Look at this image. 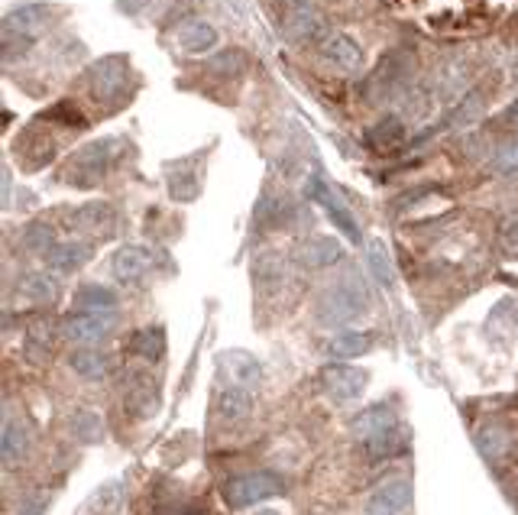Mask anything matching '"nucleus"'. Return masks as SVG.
<instances>
[{"label":"nucleus","instance_id":"f257e3e1","mask_svg":"<svg viewBox=\"0 0 518 515\" xmlns=\"http://www.w3.org/2000/svg\"><path fill=\"white\" fill-rule=\"evenodd\" d=\"M366 311H370V289L357 273H347L318 295L315 321L324 328H344V324L363 318Z\"/></svg>","mask_w":518,"mask_h":515},{"label":"nucleus","instance_id":"f03ea898","mask_svg":"<svg viewBox=\"0 0 518 515\" xmlns=\"http://www.w3.org/2000/svg\"><path fill=\"white\" fill-rule=\"evenodd\" d=\"M117 153H120V140H114V137L81 146L78 153L72 156V162H68V182L81 185V188L98 185L107 175V169L114 166Z\"/></svg>","mask_w":518,"mask_h":515},{"label":"nucleus","instance_id":"7ed1b4c3","mask_svg":"<svg viewBox=\"0 0 518 515\" xmlns=\"http://www.w3.org/2000/svg\"><path fill=\"white\" fill-rule=\"evenodd\" d=\"M117 308L94 311V308H75L72 315L62 321V337L78 347H98L104 337H111L117 328Z\"/></svg>","mask_w":518,"mask_h":515},{"label":"nucleus","instance_id":"20e7f679","mask_svg":"<svg viewBox=\"0 0 518 515\" xmlns=\"http://www.w3.org/2000/svg\"><path fill=\"white\" fill-rule=\"evenodd\" d=\"M56 20V7L49 4H20L10 7L4 17V49L10 52L17 43L30 46L39 33H46Z\"/></svg>","mask_w":518,"mask_h":515},{"label":"nucleus","instance_id":"39448f33","mask_svg":"<svg viewBox=\"0 0 518 515\" xmlns=\"http://www.w3.org/2000/svg\"><path fill=\"white\" fill-rule=\"evenodd\" d=\"M88 85H91L94 101H101V104L124 101L127 88H130V62L124 56H107L101 62H94Z\"/></svg>","mask_w":518,"mask_h":515},{"label":"nucleus","instance_id":"423d86ee","mask_svg":"<svg viewBox=\"0 0 518 515\" xmlns=\"http://www.w3.org/2000/svg\"><path fill=\"white\" fill-rule=\"evenodd\" d=\"M227 503L234 509H250L263 499H272L282 493V480L272 470H253V473H240L227 483Z\"/></svg>","mask_w":518,"mask_h":515},{"label":"nucleus","instance_id":"0eeeda50","mask_svg":"<svg viewBox=\"0 0 518 515\" xmlns=\"http://www.w3.org/2000/svg\"><path fill=\"white\" fill-rule=\"evenodd\" d=\"M321 386L331 402L350 405L363 396L366 386H370V373L360 367H347V363H331V367H324V373H321Z\"/></svg>","mask_w":518,"mask_h":515},{"label":"nucleus","instance_id":"6e6552de","mask_svg":"<svg viewBox=\"0 0 518 515\" xmlns=\"http://www.w3.org/2000/svg\"><path fill=\"white\" fill-rule=\"evenodd\" d=\"M217 373H221L227 386H243V389H259L266 379L263 363L250 350H224V354H217Z\"/></svg>","mask_w":518,"mask_h":515},{"label":"nucleus","instance_id":"1a4fd4ad","mask_svg":"<svg viewBox=\"0 0 518 515\" xmlns=\"http://www.w3.org/2000/svg\"><path fill=\"white\" fill-rule=\"evenodd\" d=\"M156 269V253L143 247V243H124L114 260H111V273L117 282H127V286H136V282H143L149 273Z\"/></svg>","mask_w":518,"mask_h":515},{"label":"nucleus","instance_id":"9d476101","mask_svg":"<svg viewBox=\"0 0 518 515\" xmlns=\"http://www.w3.org/2000/svg\"><path fill=\"white\" fill-rule=\"evenodd\" d=\"M408 506H412V480L395 477L386 480L383 486H376L366 499L363 515H405Z\"/></svg>","mask_w":518,"mask_h":515},{"label":"nucleus","instance_id":"9b49d317","mask_svg":"<svg viewBox=\"0 0 518 515\" xmlns=\"http://www.w3.org/2000/svg\"><path fill=\"white\" fill-rule=\"evenodd\" d=\"M318 52L324 62H331L340 72H360L363 69V49L353 36L347 33H324L318 39Z\"/></svg>","mask_w":518,"mask_h":515},{"label":"nucleus","instance_id":"f8f14e48","mask_svg":"<svg viewBox=\"0 0 518 515\" xmlns=\"http://www.w3.org/2000/svg\"><path fill=\"white\" fill-rule=\"evenodd\" d=\"M324 30V17L308 4H292L282 17V36L292 39V43H311V39H321Z\"/></svg>","mask_w":518,"mask_h":515},{"label":"nucleus","instance_id":"ddd939ff","mask_svg":"<svg viewBox=\"0 0 518 515\" xmlns=\"http://www.w3.org/2000/svg\"><path fill=\"white\" fill-rule=\"evenodd\" d=\"M308 198L311 201H318V205L331 214V221L344 230L347 234V240H353V243H360V230H357V221H353V214L344 208V201H340L331 188H327V182L321 179V175H311L308 179Z\"/></svg>","mask_w":518,"mask_h":515},{"label":"nucleus","instance_id":"4468645a","mask_svg":"<svg viewBox=\"0 0 518 515\" xmlns=\"http://www.w3.org/2000/svg\"><path fill=\"white\" fill-rule=\"evenodd\" d=\"M204 159V153L185 156L179 162H169V192L175 201H195L201 195V172L198 162Z\"/></svg>","mask_w":518,"mask_h":515},{"label":"nucleus","instance_id":"2eb2a0df","mask_svg":"<svg viewBox=\"0 0 518 515\" xmlns=\"http://www.w3.org/2000/svg\"><path fill=\"white\" fill-rule=\"evenodd\" d=\"M72 224L75 230H85V234H98V237H111L120 218H117V208L111 201H88L72 214Z\"/></svg>","mask_w":518,"mask_h":515},{"label":"nucleus","instance_id":"dca6fc26","mask_svg":"<svg viewBox=\"0 0 518 515\" xmlns=\"http://www.w3.org/2000/svg\"><path fill=\"white\" fill-rule=\"evenodd\" d=\"M26 451H30V428L17 415H7L4 428H0V460H4V467L13 470L26 457Z\"/></svg>","mask_w":518,"mask_h":515},{"label":"nucleus","instance_id":"f3484780","mask_svg":"<svg viewBox=\"0 0 518 515\" xmlns=\"http://www.w3.org/2000/svg\"><path fill=\"white\" fill-rule=\"evenodd\" d=\"M399 425V418H395V412L389 409L386 402H379V405H370V409H363L350 418V431H353V438L357 441H370L376 435H383V431L395 428Z\"/></svg>","mask_w":518,"mask_h":515},{"label":"nucleus","instance_id":"a211bd4d","mask_svg":"<svg viewBox=\"0 0 518 515\" xmlns=\"http://www.w3.org/2000/svg\"><path fill=\"white\" fill-rule=\"evenodd\" d=\"M91 260V243L88 240H62L46 253V263L56 276L78 273L81 266Z\"/></svg>","mask_w":518,"mask_h":515},{"label":"nucleus","instance_id":"6ab92c4d","mask_svg":"<svg viewBox=\"0 0 518 515\" xmlns=\"http://www.w3.org/2000/svg\"><path fill=\"white\" fill-rule=\"evenodd\" d=\"M376 347V334L370 331H337L331 341L324 344V354L334 360H350V357H363Z\"/></svg>","mask_w":518,"mask_h":515},{"label":"nucleus","instance_id":"aec40b11","mask_svg":"<svg viewBox=\"0 0 518 515\" xmlns=\"http://www.w3.org/2000/svg\"><path fill=\"white\" fill-rule=\"evenodd\" d=\"M298 260L308 269H327L344 260V247L334 237H308L302 247H298Z\"/></svg>","mask_w":518,"mask_h":515},{"label":"nucleus","instance_id":"412c9836","mask_svg":"<svg viewBox=\"0 0 518 515\" xmlns=\"http://www.w3.org/2000/svg\"><path fill=\"white\" fill-rule=\"evenodd\" d=\"M217 43H221V36H217V30L208 23V20H188L182 30H179V49L182 52H192V56H204V52H211Z\"/></svg>","mask_w":518,"mask_h":515},{"label":"nucleus","instance_id":"4be33fe9","mask_svg":"<svg viewBox=\"0 0 518 515\" xmlns=\"http://www.w3.org/2000/svg\"><path fill=\"white\" fill-rule=\"evenodd\" d=\"M17 298L30 305H49L59 298V279L49 273H26L17 282Z\"/></svg>","mask_w":518,"mask_h":515},{"label":"nucleus","instance_id":"5701e85b","mask_svg":"<svg viewBox=\"0 0 518 515\" xmlns=\"http://www.w3.org/2000/svg\"><path fill=\"white\" fill-rule=\"evenodd\" d=\"M217 415L224 422H243V418L253 415V389L243 386H224L221 396H217Z\"/></svg>","mask_w":518,"mask_h":515},{"label":"nucleus","instance_id":"b1692460","mask_svg":"<svg viewBox=\"0 0 518 515\" xmlns=\"http://www.w3.org/2000/svg\"><path fill=\"white\" fill-rule=\"evenodd\" d=\"M405 447H408L405 431H402L399 425H395V428L383 431V435L363 441V454H366V460H373V464H379V460H392V457L405 454Z\"/></svg>","mask_w":518,"mask_h":515},{"label":"nucleus","instance_id":"393cba45","mask_svg":"<svg viewBox=\"0 0 518 515\" xmlns=\"http://www.w3.org/2000/svg\"><path fill=\"white\" fill-rule=\"evenodd\" d=\"M68 367H72L81 379H104L111 373V357L98 347H78L72 357H68Z\"/></svg>","mask_w":518,"mask_h":515},{"label":"nucleus","instance_id":"a878e982","mask_svg":"<svg viewBox=\"0 0 518 515\" xmlns=\"http://www.w3.org/2000/svg\"><path fill=\"white\" fill-rule=\"evenodd\" d=\"M509 444L512 438L502 425H486L476 431V451L486 457V464H499V460L509 454Z\"/></svg>","mask_w":518,"mask_h":515},{"label":"nucleus","instance_id":"bb28decb","mask_svg":"<svg viewBox=\"0 0 518 515\" xmlns=\"http://www.w3.org/2000/svg\"><path fill=\"white\" fill-rule=\"evenodd\" d=\"M366 269H370V276L379 282V286H386V289L395 286V263H392V253L383 240H370V247H366Z\"/></svg>","mask_w":518,"mask_h":515},{"label":"nucleus","instance_id":"cd10ccee","mask_svg":"<svg viewBox=\"0 0 518 515\" xmlns=\"http://www.w3.org/2000/svg\"><path fill=\"white\" fill-rule=\"evenodd\" d=\"M285 282H289V266L279 256H263V263H256V286L266 295L285 289Z\"/></svg>","mask_w":518,"mask_h":515},{"label":"nucleus","instance_id":"c85d7f7f","mask_svg":"<svg viewBox=\"0 0 518 515\" xmlns=\"http://www.w3.org/2000/svg\"><path fill=\"white\" fill-rule=\"evenodd\" d=\"M366 140H370L376 149H392V146H399L405 140V124L399 117H383L379 124H373L370 130H366Z\"/></svg>","mask_w":518,"mask_h":515},{"label":"nucleus","instance_id":"c756f323","mask_svg":"<svg viewBox=\"0 0 518 515\" xmlns=\"http://www.w3.org/2000/svg\"><path fill=\"white\" fill-rule=\"evenodd\" d=\"M130 350L140 354L143 360L156 363L162 354H166V334H162V328H143L140 334H133Z\"/></svg>","mask_w":518,"mask_h":515},{"label":"nucleus","instance_id":"7c9ffc66","mask_svg":"<svg viewBox=\"0 0 518 515\" xmlns=\"http://www.w3.org/2000/svg\"><path fill=\"white\" fill-rule=\"evenodd\" d=\"M486 111V101H483V94L480 91H470L467 98H463L451 114H447V124L444 127H470L476 124V120L483 117Z\"/></svg>","mask_w":518,"mask_h":515},{"label":"nucleus","instance_id":"2f4dec72","mask_svg":"<svg viewBox=\"0 0 518 515\" xmlns=\"http://www.w3.org/2000/svg\"><path fill=\"white\" fill-rule=\"evenodd\" d=\"M75 308H94V311H107V308H117V292L98 286V282H88L75 292Z\"/></svg>","mask_w":518,"mask_h":515},{"label":"nucleus","instance_id":"473e14b6","mask_svg":"<svg viewBox=\"0 0 518 515\" xmlns=\"http://www.w3.org/2000/svg\"><path fill=\"white\" fill-rule=\"evenodd\" d=\"M124 483H107V486H101L98 493L91 496V503H88V509L91 512H104V515H114L120 506H124Z\"/></svg>","mask_w":518,"mask_h":515},{"label":"nucleus","instance_id":"72a5a7b5","mask_svg":"<svg viewBox=\"0 0 518 515\" xmlns=\"http://www.w3.org/2000/svg\"><path fill=\"white\" fill-rule=\"evenodd\" d=\"M499 250L506 260H518V211L499 221Z\"/></svg>","mask_w":518,"mask_h":515},{"label":"nucleus","instance_id":"f704fd0d","mask_svg":"<svg viewBox=\"0 0 518 515\" xmlns=\"http://www.w3.org/2000/svg\"><path fill=\"white\" fill-rule=\"evenodd\" d=\"M26 350H30L36 360H43L52 350V328L46 321H39L30 328V334H26Z\"/></svg>","mask_w":518,"mask_h":515},{"label":"nucleus","instance_id":"c9c22d12","mask_svg":"<svg viewBox=\"0 0 518 515\" xmlns=\"http://www.w3.org/2000/svg\"><path fill=\"white\" fill-rule=\"evenodd\" d=\"M72 431L78 435V441H98L101 431H104V425H101V418L94 415V412H75V418H72Z\"/></svg>","mask_w":518,"mask_h":515},{"label":"nucleus","instance_id":"e433bc0d","mask_svg":"<svg viewBox=\"0 0 518 515\" xmlns=\"http://www.w3.org/2000/svg\"><path fill=\"white\" fill-rule=\"evenodd\" d=\"M493 172L496 175H515L518 172V137H512L499 146V153L493 159Z\"/></svg>","mask_w":518,"mask_h":515},{"label":"nucleus","instance_id":"4c0bfd02","mask_svg":"<svg viewBox=\"0 0 518 515\" xmlns=\"http://www.w3.org/2000/svg\"><path fill=\"white\" fill-rule=\"evenodd\" d=\"M23 243H26L30 250H36V253H49L52 247H56V234H52V230H49L46 224H33V227L23 234Z\"/></svg>","mask_w":518,"mask_h":515},{"label":"nucleus","instance_id":"58836bf2","mask_svg":"<svg viewBox=\"0 0 518 515\" xmlns=\"http://www.w3.org/2000/svg\"><path fill=\"white\" fill-rule=\"evenodd\" d=\"M10 192H13V179H10V169H4V192H0V201H4V208H10Z\"/></svg>","mask_w":518,"mask_h":515},{"label":"nucleus","instance_id":"ea45409f","mask_svg":"<svg viewBox=\"0 0 518 515\" xmlns=\"http://www.w3.org/2000/svg\"><path fill=\"white\" fill-rule=\"evenodd\" d=\"M502 120H506V124H518V98L502 111Z\"/></svg>","mask_w":518,"mask_h":515},{"label":"nucleus","instance_id":"a19ab883","mask_svg":"<svg viewBox=\"0 0 518 515\" xmlns=\"http://www.w3.org/2000/svg\"><path fill=\"white\" fill-rule=\"evenodd\" d=\"M512 81L518 85V56H515V62H512Z\"/></svg>","mask_w":518,"mask_h":515},{"label":"nucleus","instance_id":"79ce46f5","mask_svg":"<svg viewBox=\"0 0 518 515\" xmlns=\"http://www.w3.org/2000/svg\"><path fill=\"white\" fill-rule=\"evenodd\" d=\"M256 515H282V512H276V509H259Z\"/></svg>","mask_w":518,"mask_h":515},{"label":"nucleus","instance_id":"37998d69","mask_svg":"<svg viewBox=\"0 0 518 515\" xmlns=\"http://www.w3.org/2000/svg\"><path fill=\"white\" fill-rule=\"evenodd\" d=\"M289 4H308V0H289Z\"/></svg>","mask_w":518,"mask_h":515}]
</instances>
